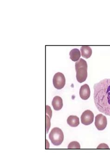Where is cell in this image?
Returning a JSON list of instances; mask_svg holds the SVG:
<instances>
[{
    "label": "cell",
    "mask_w": 110,
    "mask_h": 165,
    "mask_svg": "<svg viewBox=\"0 0 110 165\" xmlns=\"http://www.w3.org/2000/svg\"><path fill=\"white\" fill-rule=\"evenodd\" d=\"M94 101L100 112L110 116V79H105L94 86Z\"/></svg>",
    "instance_id": "cell-1"
},
{
    "label": "cell",
    "mask_w": 110,
    "mask_h": 165,
    "mask_svg": "<svg viewBox=\"0 0 110 165\" xmlns=\"http://www.w3.org/2000/svg\"><path fill=\"white\" fill-rule=\"evenodd\" d=\"M49 138L52 143L54 146L61 145L64 140V134L62 129L59 127H54L52 129Z\"/></svg>",
    "instance_id": "cell-2"
},
{
    "label": "cell",
    "mask_w": 110,
    "mask_h": 165,
    "mask_svg": "<svg viewBox=\"0 0 110 165\" xmlns=\"http://www.w3.org/2000/svg\"><path fill=\"white\" fill-rule=\"evenodd\" d=\"M53 81L55 89L58 90L62 89L66 84V78L64 75L61 72L56 73L53 76Z\"/></svg>",
    "instance_id": "cell-3"
},
{
    "label": "cell",
    "mask_w": 110,
    "mask_h": 165,
    "mask_svg": "<svg viewBox=\"0 0 110 165\" xmlns=\"http://www.w3.org/2000/svg\"><path fill=\"white\" fill-rule=\"evenodd\" d=\"M108 124L107 117L102 114H99L95 117V125L98 130L102 131L106 128Z\"/></svg>",
    "instance_id": "cell-4"
},
{
    "label": "cell",
    "mask_w": 110,
    "mask_h": 165,
    "mask_svg": "<svg viewBox=\"0 0 110 165\" xmlns=\"http://www.w3.org/2000/svg\"><path fill=\"white\" fill-rule=\"evenodd\" d=\"M94 114L91 110L85 111L81 116V121L84 125L88 126L94 122Z\"/></svg>",
    "instance_id": "cell-5"
},
{
    "label": "cell",
    "mask_w": 110,
    "mask_h": 165,
    "mask_svg": "<svg viewBox=\"0 0 110 165\" xmlns=\"http://www.w3.org/2000/svg\"><path fill=\"white\" fill-rule=\"evenodd\" d=\"M76 71V79L79 83H82L85 81L87 77V67H80L75 69Z\"/></svg>",
    "instance_id": "cell-6"
},
{
    "label": "cell",
    "mask_w": 110,
    "mask_h": 165,
    "mask_svg": "<svg viewBox=\"0 0 110 165\" xmlns=\"http://www.w3.org/2000/svg\"><path fill=\"white\" fill-rule=\"evenodd\" d=\"M91 94L89 86L87 84H84L81 87L80 90V96L82 100L89 99Z\"/></svg>",
    "instance_id": "cell-7"
},
{
    "label": "cell",
    "mask_w": 110,
    "mask_h": 165,
    "mask_svg": "<svg viewBox=\"0 0 110 165\" xmlns=\"http://www.w3.org/2000/svg\"><path fill=\"white\" fill-rule=\"evenodd\" d=\"M52 105L54 110L56 111L61 110L63 107L62 99L60 96H55L52 102Z\"/></svg>",
    "instance_id": "cell-8"
},
{
    "label": "cell",
    "mask_w": 110,
    "mask_h": 165,
    "mask_svg": "<svg viewBox=\"0 0 110 165\" xmlns=\"http://www.w3.org/2000/svg\"><path fill=\"white\" fill-rule=\"evenodd\" d=\"M67 123L71 127H77L80 124V119L77 116L71 115L67 118Z\"/></svg>",
    "instance_id": "cell-9"
},
{
    "label": "cell",
    "mask_w": 110,
    "mask_h": 165,
    "mask_svg": "<svg viewBox=\"0 0 110 165\" xmlns=\"http://www.w3.org/2000/svg\"><path fill=\"white\" fill-rule=\"evenodd\" d=\"M81 54L82 56L85 59H88L92 54V50L89 46H82L80 48Z\"/></svg>",
    "instance_id": "cell-10"
},
{
    "label": "cell",
    "mask_w": 110,
    "mask_h": 165,
    "mask_svg": "<svg viewBox=\"0 0 110 165\" xmlns=\"http://www.w3.org/2000/svg\"><path fill=\"white\" fill-rule=\"evenodd\" d=\"M70 58L73 62H77L80 59L81 54L79 49L77 48H74L72 49L69 53Z\"/></svg>",
    "instance_id": "cell-11"
},
{
    "label": "cell",
    "mask_w": 110,
    "mask_h": 165,
    "mask_svg": "<svg viewBox=\"0 0 110 165\" xmlns=\"http://www.w3.org/2000/svg\"><path fill=\"white\" fill-rule=\"evenodd\" d=\"M75 69H78L80 67H88L86 61L84 59L80 58L79 61H77L75 63Z\"/></svg>",
    "instance_id": "cell-12"
},
{
    "label": "cell",
    "mask_w": 110,
    "mask_h": 165,
    "mask_svg": "<svg viewBox=\"0 0 110 165\" xmlns=\"http://www.w3.org/2000/svg\"><path fill=\"white\" fill-rule=\"evenodd\" d=\"M68 149H80V145L77 141H72L68 145Z\"/></svg>",
    "instance_id": "cell-13"
},
{
    "label": "cell",
    "mask_w": 110,
    "mask_h": 165,
    "mask_svg": "<svg viewBox=\"0 0 110 165\" xmlns=\"http://www.w3.org/2000/svg\"><path fill=\"white\" fill-rule=\"evenodd\" d=\"M46 133L48 134L49 129L50 127V117L48 115L46 114Z\"/></svg>",
    "instance_id": "cell-14"
},
{
    "label": "cell",
    "mask_w": 110,
    "mask_h": 165,
    "mask_svg": "<svg viewBox=\"0 0 110 165\" xmlns=\"http://www.w3.org/2000/svg\"><path fill=\"white\" fill-rule=\"evenodd\" d=\"M46 114L48 115L51 119L52 118V110H51V108L48 106V105H46Z\"/></svg>",
    "instance_id": "cell-15"
}]
</instances>
